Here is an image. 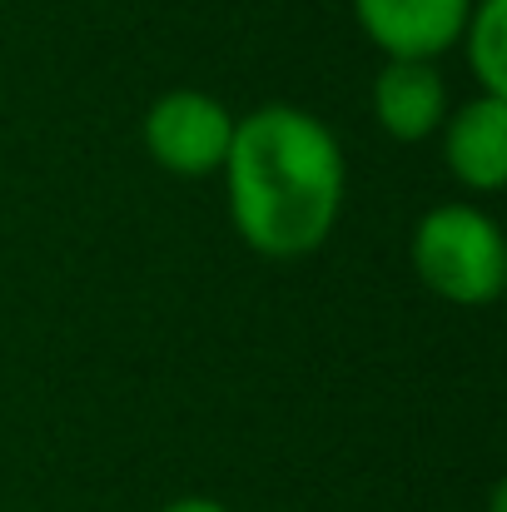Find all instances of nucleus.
Listing matches in <instances>:
<instances>
[{"label": "nucleus", "instance_id": "f257e3e1", "mask_svg": "<svg viewBox=\"0 0 507 512\" xmlns=\"http://www.w3.org/2000/svg\"><path fill=\"white\" fill-rule=\"evenodd\" d=\"M229 219L264 259H304L338 224L343 150L334 130L299 105H264L234 120L224 155Z\"/></svg>", "mask_w": 507, "mask_h": 512}, {"label": "nucleus", "instance_id": "f03ea898", "mask_svg": "<svg viewBox=\"0 0 507 512\" xmlns=\"http://www.w3.org/2000/svg\"><path fill=\"white\" fill-rule=\"evenodd\" d=\"M413 269L448 304H493L507 284L503 229L473 204H438L413 229Z\"/></svg>", "mask_w": 507, "mask_h": 512}, {"label": "nucleus", "instance_id": "7ed1b4c3", "mask_svg": "<svg viewBox=\"0 0 507 512\" xmlns=\"http://www.w3.org/2000/svg\"><path fill=\"white\" fill-rule=\"evenodd\" d=\"M234 140V115L204 90H169L145 115V145L169 174L199 179L224 170Z\"/></svg>", "mask_w": 507, "mask_h": 512}, {"label": "nucleus", "instance_id": "20e7f679", "mask_svg": "<svg viewBox=\"0 0 507 512\" xmlns=\"http://www.w3.org/2000/svg\"><path fill=\"white\" fill-rule=\"evenodd\" d=\"M473 0H353L363 35L388 60H438L463 40Z\"/></svg>", "mask_w": 507, "mask_h": 512}, {"label": "nucleus", "instance_id": "39448f33", "mask_svg": "<svg viewBox=\"0 0 507 512\" xmlns=\"http://www.w3.org/2000/svg\"><path fill=\"white\" fill-rule=\"evenodd\" d=\"M373 115L403 145H418L433 130H443L448 85L433 70V60H388L373 80Z\"/></svg>", "mask_w": 507, "mask_h": 512}, {"label": "nucleus", "instance_id": "423d86ee", "mask_svg": "<svg viewBox=\"0 0 507 512\" xmlns=\"http://www.w3.org/2000/svg\"><path fill=\"white\" fill-rule=\"evenodd\" d=\"M443 155L458 184L493 194L507 184V100L478 95L443 120Z\"/></svg>", "mask_w": 507, "mask_h": 512}, {"label": "nucleus", "instance_id": "0eeeda50", "mask_svg": "<svg viewBox=\"0 0 507 512\" xmlns=\"http://www.w3.org/2000/svg\"><path fill=\"white\" fill-rule=\"evenodd\" d=\"M463 40H468V65L483 95L507 100V0H478L468 10Z\"/></svg>", "mask_w": 507, "mask_h": 512}, {"label": "nucleus", "instance_id": "6e6552de", "mask_svg": "<svg viewBox=\"0 0 507 512\" xmlns=\"http://www.w3.org/2000/svg\"><path fill=\"white\" fill-rule=\"evenodd\" d=\"M160 512H229L224 503H214V498H179V503H169Z\"/></svg>", "mask_w": 507, "mask_h": 512}]
</instances>
